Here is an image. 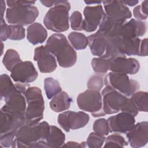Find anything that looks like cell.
Returning a JSON list of instances; mask_svg holds the SVG:
<instances>
[{
  "mask_svg": "<svg viewBox=\"0 0 148 148\" xmlns=\"http://www.w3.org/2000/svg\"><path fill=\"white\" fill-rule=\"evenodd\" d=\"M50 126L46 121L34 125L24 124L17 130L12 147H47L46 139Z\"/></svg>",
  "mask_w": 148,
  "mask_h": 148,
  "instance_id": "6da1fadb",
  "label": "cell"
},
{
  "mask_svg": "<svg viewBox=\"0 0 148 148\" xmlns=\"http://www.w3.org/2000/svg\"><path fill=\"white\" fill-rule=\"evenodd\" d=\"M148 47H147V39L145 38L141 40L140 51L138 56L146 57L147 56Z\"/></svg>",
  "mask_w": 148,
  "mask_h": 148,
  "instance_id": "60d3db41",
  "label": "cell"
},
{
  "mask_svg": "<svg viewBox=\"0 0 148 148\" xmlns=\"http://www.w3.org/2000/svg\"><path fill=\"white\" fill-rule=\"evenodd\" d=\"M15 136L16 133L14 132H9L7 134H1V146L3 147H12L15 139Z\"/></svg>",
  "mask_w": 148,
  "mask_h": 148,
  "instance_id": "8d00e7d4",
  "label": "cell"
},
{
  "mask_svg": "<svg viewBox=\"0 0 148 148\" xmlns=\"http://www.w3.org/2000/svg\"><path fill=\"white\" fill-rule=\"evenodd\" d=\"M34 60L37 62L41 73H51L57 67L56 57L45 46H40L35 49Z\"/></svg>",
  "mask_w": 148,
  "mask_h": 148,
  "instance_id": "5bb4252c",
  "label": "cell"
},
{
  "mask_svg": "<svg viewBox=\"0 0 148 148\" xmlns=\"http://www.w3.org/2000/svg\"><path fill=\"white\" fill-rule=\"evenodd\" d=\"M71 28L73 30L82 31L83 19L81 13L79 11H74L69 17Z\"/></svg>",
  "mask_w": 148,
  "mask_h": 148,
  "instance_id": "e575fe53",
  "label": "cell"
},
{
  "mask_svg": "<svg viewBox=\"0 0 148 148\" xmlns=\"http://www.w3.org/2000/svg\"><path fill=\"white\" fill-rule=\"evenodd\" d=\"M70 3L67 1H56L53 7L49 9L43 18L46 28L56 32L67 31L69 28V12Z\"/></svg>",
  "mask_w": 148,
  "mask_h": 148,
  "instance_id": "3957f363",
  "label": "cell"
},
{
  "mask_svg": "<svg viewBox=\"0 0 148 148\" xmlns=\"http://www.w3.org/2000/svg\"><path fill=\"white\" fill-rule=\"evenodd\" d=\"M19 54L13 49L6 50L2 59V63L6 69L11 72L13 68L21 62Z\"/></svg>",
  "mask_w": 148,
  "mask_h": 148,
  "instance_id": "484cf974",
  "label": "cell"
},
{
  "mask_svg": "<svg viewBox=\"0 0 148 148\" xmlns=\"http://www.w3.org/2000/svg\"><path fill=\"white\" fill-rule=\"evenodd\" d=\"M105 143L103 147H124L128 145V142L125 140L124 138L118 133L113 134L109 135L105 139Z\"/></svg>",
  "mask_w": 148,
  "mask_h": 148,
  "instance_id": "4dcf8cb0",
  "label": "cell"
},
{
  "mask_svg": "<svg viewBox=\"0 0 148 148\" xmlns=\"http://www.w3.org/2000/svg\"><path fill=\"white\" fill-rule=\"evenodd\" d=\"M104 85L103 79L98 75L91 76L87 82V86L88 89L99 91Z\"/></svg>",
  "mask_w": 148,
  "mask_h": 148,
  "instance_id": "d590c367",
  "label": "cell"
},
{
  "mask_svg": "<svg viewBox=\"0 0 148 148\" xmlns=\"http://www.w3.org/2000/svg\"><path fill=\"white\" fill-rule=\"evenodd\" d=\"M1 31H0V37L2 42L5 41L9 39V31H10V24L8 25L5 23L4 19L1 20Z\"/></svg>",
  "mask_w": 148,
  "mask_h": 148,
  "instance_id": "f35d334b",
  "label": "cell"
},
{
  "mask_svg": "<svg viewBox=\"0 0 148 148\" xmlns=\"http://www.w3.org/2000/svg\"><path fill=\"white\" fill-rule=\"evenodd\" d=\"M24 124H25L24 117H18L1 110V134L9 132L16 133L17 130Z\"/></svg>",
  "mask_w": 148,
  "mask_h": 148,
  "instance_id": "d6986e66",
  "label": "cell"
},
{
  "mask_svg": "<svg viewBox=\"0 0 148 148\" xmlns=\"http://www.w3.org/2000/svg\"><path fill=\"white\" fill-rule=\"evenodd\" d=\"M83 29L87 32L95 31L99 27L104 14V10L101 5L87 6L83 10Z\"/></svg>",
  "mask_w": 148,
  "mask_h": 148,
  "instance_id": "9a60e30c",
  "label": "cell"
},
{
  "mask_svg": "<svg viewBox=\"0 0 148 148\" xmlns=\"http://www.w3.org/2000/svg\"><path fill=\"white\" fill-rule=\"evenodd\" d=\"M130 98L138 111L147 112L148 95L146 91H136L131 96Z\"/></svg>",
  "mask_w": 148,
  "mask_h": 148,
  "instance_id": "4316f807",
  "label": "cell"
},
{
  "mask_svg": "<svg viewBox=\"0 0 148 148\" xmlns=\"http://www.w3.org/2000/svg\"><path fill=\"white\" fill-rule=\"evenodd\" d=\"M0 4H1V19H3V16H4V13H5V10L6 9V2L1 0L0 2Z\"/></svg>",
  "mask_w": 148,
  "mask_h": 148,
  "instance_id": "f6af8a7d",
  "label": "cell"
},
{
  "mask_svg": "<svg viewBox=\"0 0 148 148\" xmlns=\"http://www.w3.org/2000/svg\"><path fill=\"white\" fill-rule=\"evenodd\" d=\"M110 59L101 57L92 59L91 64L94 71L98 73H105L109 69Z\"/></svg>",
  "mask_w": 148,
  "mask_h": 148,
  "instance_id": "f546056e",
  "label": "cell"
},
{
  "mask_svg": "<svg viewBox=\"0 0 148 148\" xmlns=\"http://www.w3.org/2000/svg\"><path fill=\"white\" fill-rule=\"evenodd\" d=\"M90 120L88 114L83 112L65 111L58 116L57 121L60 127L66 132L85 127Z\"/></svg>",
  "mask_w": 148,
  "mask_h": 148,
  "instance_id": "8fae6325",
  "label": "cell"
},
{
  "mask_svg": "<svg viewBox=\"0 0 148 148\" xmlns=\"http://www.w3.org/2000/svg\"><path fill=\"white\" fill-rule=\"evenodd\" d=\"M35 1L23 5H16L8 8L6 11L5 18L11 25L25 26L33 24L39 16L38 8L34 6Z\"/></svg>",
  "mask_w": 148,
  "mask_h": 148,
  "instance_id": "5b68a950",
  "label": "cell"
},
{
  "mask_svg": "<svg viewBox=\"0 0 148 148\" xmlns=\"http://www.w3.org/2000/svg\"><path fill=\"white\" fill-rule=\"evenodd\" d=\"M47 38V32L39 23L31 24L27 29V38L29 43L35 45L43 43Z\"/></svg>",
  "mask_w": 148,
  "mask_h": 148,
  "instance_id": "44dd1931",
  "label": "cell"
},
{
  "mask_svg": "<svg viewBox=\"0 0 148 148\" xmlns=\"http://www.w3.org/2000/svg\"><path fill=\"white\" fill-rule=\"evenodd\" d=\"M120 111L129 113L132 114L135 117L138 115V112H139L137 110V109L136 108V107L135 106V105H134V103L132 102V100L131 99V98H128L127 101L125 102L124 105L121 108Z\"/></svg>",
  "mask_w": 148,
  "mask_h": 148,
  "instance_id": "74e56055",
  "label": "cell"
},
{
  "mask_svg": "<svg viewBox=\"0 0 148 148\" xmlns=\"http://www.w3.org/2000/svg\"><path fill=\"white\" fill-rule=\"evenodd\" d=\"M65 140L64 133L55 125L50 126V131L46 139L47 147H62Z\"/></svg>",
  "mask_w": 148,
  "mask_h": 148,
  "instance_id": "cb8c5ba5",
  "label": "cell"
},
{
  "mask_svg": "<svg viewBox=\"0 0 148 148\" xmlns=\"http://www.w3.org/2000/svg\"><path fill=\"white\" fill-rule=\"evenodd\" d=\"M1 80V99H5L10 94L14 92L17 87L14 84L10 77L7 74H2L0 77Z\"/></svg>",
  "mask_w": 148,
  "mask_h": 148,
  "instance_id": "f1b7e54d",
  "label": "cell"
},
{
  "mask_svg": "<svg viewBox=\"0 0 148 148\" xmlns=\"http://www.w3.org/2000/svg\"><path fill=\"white\" fill-rule=\"evenodd\" d=\"M45 47L55 57L62 68L73 66L77 61V53L64 35L56 33L47 40Z\"/></svg>",
  "mask_w": 148,
  "mask_h": 148,
  "instance_id": "7a4b0ae2",
  "label": "cell"
},
{
  "mask_svg": "<svg viewBox=\"0 0 148 148\" xmlns=\"http://www.w3.org/2000/svg\"><path fill=\"white\" fill-rule=\"evenodd\" d=\"M107 121L110 132L126 134L135 125V116L129 113L121 112L109 117Z\"/></svg>",
  "mask_w": 148,
  "mask_h": 148,
  "instance_id": "4fadbf2b",
  "label": "cell"
},
{
  "mask_svg": "<svg viewBox=\"0 0 148 148\" xmlns=\"http://www.w3.org/2000/svg\"><path fill=\"white\" fill-rule=\"evenodd\" d=\"M84 2L86 3V4H98V5H100L101 3H102V1H85Z\"/></svg>",
  "mask_w": 148,
  "mask_h": 148,
  "instance_id": "bcb514c9",
  "label": "cell"
},
{
  "mask_svg": "<svg viewBox=\"0 0 148 148\" xmlns=\"http://www.w3.org/2000/svg\"><path fill=\"white\" fill-rule=\"evenodd\" d=\"M102 111L106 114H113L121 110L128 98L111 87L105 86L102 91Z\"/></svg>",
  "mask_w": 148,
  "mask_h": 148,
  "instance_id": "9c48e42d",
  "label": "cell"
},
{
  "mask_svg": "<svg viewBox=\"0 0 148 148\" xmlns=\"http://www.w3.org/2000/svg\"><path fill=\"white\" fill-rule=\"evenodd\" d=\"M62 147H77V148H83L87 147L86 142H82L78 143L73 141H69L66 143H64Z\"/></svg>",
  "mask_w": 148,
  "mask_h": 148,
  "instance_id": "b9f144b4",
  "label": "cell"
},
{
  "mask_svg": "<svg viewBox=\"0 0 148 148\" xmlns=\"http://www.w3.org/2000/svg\"><path fill=\"white\" fill-rule=\"evenodd\" d=\"M104 15L110 20L117 24H124L131 18L132 13L129 8L121 1H104Z\"/></svg>",
  "mask_w": 148,
  "mask_h": 148,
  "instance_id": "30bf717a",
  "label": "cell"
},
{
  "mask_svg": "<svg viewBox=\"0 0 148 148\" xmlns=\"http://www.w3.org/2000/svg\"><path fill=\"white\" fill-rule=\"evenodd\" d=\"M104 84L109 86L127 97H131L139 88L138 81L130 79L125 73L110 72L103 79Z\"/></svg>",
  "mask_w": 148,
  "mask_h": 148,
  "instance_id": "8992f818",
  "label": "cell"
},
{
  "mask_svg": "<svg viewBox=\"0 0 148 148\" xmlns=\"http://www.w3.org/2000/svg\"><path fill=\"white\" fill-rule=\"evenodd\" d=\"M16 85V90L4 99L5 104L1 110L18 117H24L27 108L24 93L29 86L28 84L21 83H17Z\"/></svg>",
  "mask_w": 148,
  "mask_h": 148,
  "instance_id": "52a82bcc",
  "label": "cell"
},
{
  "mask_svg": "<svg viewBox=\"0 0 148 148\" xmlns=\"http://www.w3.org/2000/svg\"><path fill=\"white\" fill-rule=\"evenodd\" d=\"M10 77L16 83L28 84L33 82L38 76L33 63L29 61H21L10 72Z\"/></svg>",
  "mask_w": 148,
  "mask_h": 148,
  "instance_id": "7c38bea8",
  "label": "cell"
},
{
  "mask_svg": "<svg viewBox=\"0 0 148 148\" xmlns=\"http://www.w3.org/2000/svg\"><path fill=\"white\" fill-rule=\"evenodd\" d=\"M105 136L98 134L95 132H91L86 140L87 146L90 148L101 147L105 141Z\"/></svg>",
  "mask_w": 148,
  "mask_h": 148,
  "instance_id": "1f68e13d",
  "label": "cell"
},
{
  "mask_svg": "<svg viewBox=\"0 0 148 148\" xmlns=\"http://www.w3.org/2000/svg\"><path fill=\"white\" fill-rule=\"evenodd\" d=\"M139 69L140 64L135 58L122 56L110 59L109 69L110 72L135 75L139 72Z\"/></svg>",
  "mask_w": 148,
  "mask_h": 148,
  "instance_id": "2e32d148",
  "label": "cell"
},
{
  "mask_svg": "<svg viewBox=\"0 0 148 148\" xmlns=\"http://www.w3.org/2000/svg\"><path fill=\"white\" fill-rule=\"evenodd\" d=\"M141 39L139 38H124L119 36L118 50L122 56H139Z\"/></svg>",
  "mask_w": 148,
  "mask_h": 148,
  "instance_id": "ffe728a7",
  "label": "cell"
},
{
  "mask_svg": "<svg viewBox=\"0 0 148 148\" xmlns=\"http://www.w3.org/2000/svg\"><path fill=\"white\" fill-rule=\"evenodd\" d=\"M72 102V99L68 94L65 91H61L51 99L49 105L54 112H61L68 110Z\"/></svg>",
  "mask_w": 148,
  "mask_h": 148,
  "instance_id": "603a6c76",
  "label": "cell"
},
{
  "mask_svg": "<svg viewBox=\"0 0 148 148\" xmlns=\"http://www.w3.org/2000/svg\"><path fill=\"white\" fill-rule=\"evenodd\" d=\"M133 14L136 18V20L139 21H143L145 20L147 18V14L145 13L142 10L140 5L136 6L133 9Z\"/></svg>",
  "mask_w": 148,
  "mask_h": 148,
  "instance_id": "ab89813d",
  "label": "cell"
},
{
  "mask_svg": "<svg viewBox=\"0 0 148 148\" xmlns=\"http://www.w3.org/2000/svg\"><path fill=\"white\" fill-rule=\"evenodd\" d=\"M56 1H44V0H42L40 1V2L45 6L46 7H53Z\"/></svg>",
  "mask_w": 148,
  "mask_h": 148,
  "instance_id": "ee69618b",
  "label": "cell"
},
{
  "mask_svg": "<svg viewBox=\"0 0 148 148\" xmlns=\"http://www.w3.org/2000/svg\"><path fill=\"white\" fill-rule=\"evenodd\" d=\"M44 88L47 98L49 99H52L62 91L58 81L50 77L45 79Z\"/></svg>",
  "mask_w": 148,
  "mask_h": 148,
  "instance_id": "83f0119b",
  "label": "cell"
},
{
  "mask_svg": "<svg viewBox=\"0 0 148 148\" xmlns=\"http://www.w3.org/2000/svg\"><path fill=\"white\" fill-rule=\"evenodd\" d=\"M24 95L27 108L24 114L25 124L34 125L39 123L43 118L45 102L42 91L37 87H28Z\"/></svg>",
  "mask_w": 148,
  "mask_h": 148,
  "instance_id": "277c9868",
  "label": "cell"
},
{
  "mask_svg": "<svg viewBox=\"0 0 148 148\" xmlns=\"http://www.w3.org/2000/svg\"><path fill=\"white\" fill-rule=\"evenodd\" d=\"M88 45L91 54L102 58L106 50V39L103 35L95 32L88 37Z\"/></svg>",
  "mask_w": 148,
  "mask_h": 148,
  "instance_id": "7402d4cb",
  "label": "cell"
},
{
  "mask_svg": "<svg viewBox=\"0 0 148 148\" xmlns=\"http://www.w3.org/2000/svg\"><path fill=\"white\" fill-rule=\"evenodd\" d=\"M130 146L134 148L143 147L148 141V123L142 121L136 123L126 133Z\"/></svg>",
  "mask_w": 148,
  "mask_h": 148,
  "instance_id": "e0dca14e",
  "label": "cell"
},
{
  "mask_svg": "<svg viewBox=\"0 0 148 148\" xmlns=\"http://www.w3.org/2000/svg\"><path fill=\"white\" fill-rule=\"evenodd\" d=\"M92 129L95 132L103 136L108 135L110 132L107 120L103 118L96 120L94 122Z\"/></svg>",
  "mask_w": 148,
  "mask_h": 148,
  "instance_id": "d6a6232c",
  "label": "cell"
},
{
  "mask_svg": "<svg viewBox=\"0 0 148 148\" xmlns=\"http://www.w3.org/2000/svg\"><path fill=\"white\" fill-rule=\"evenodd\" d=\"M121 2L125 5H128L130 6H134L136 5H137L139 2L138 1H135V0H125V1H121Z\"/></svg>",
  "mask_w": 148,
  "mask_h": 148,
  "instance_id": "7bdbcfd3",
  "label": "cell"
},
{
  "mask_svg": "<svg viewBox=\"0 0 148 148\" xmlns=\"http://www.w3.org/2000/svg\"><path fill=\"white\" fill-rule=\"evenodd\" d=\"M1 55L3 54V42L1 41Z\"/></svg>",
  "mask_w": 148,
  "mask_h": 148,
  "instance_id": "7dc6e473",
  "label": "cell"
},
{
  "mask_svg": "<svg viewBox=\"0 0 148 148\" xmlns=\"http://www.w3.org/2000/svg\"><path fill=\"white\" fill-rule=\"evenodd\" d=\"M25 28L21 25L10 24L9 39L13 40H22L25 38Z\"/></svg>",
  "mask_w": 148,
  "mask_h": 148,
  "instance_id": "836d02e7",
  "label": "cell"
},
{
  "mask_svg": "<svg viewBox=\"0 0 148 148\" xmlns=\"http://www.w3.org/2000/svg\"><path fill=\"white\" fill-rule=\"evenodd\" d=\"M68 38L71 46L77 50L85 49L88 45V38L80 32H71L68 35Z\"/></svg>",
  "mask_w": 148,
  "mask_h": 148,
  "instance_id": "d4e9b609",
  "label": "cell"
},
{
  "mask_svg": "<svg viewBox=\"0 0 148 148\" xmlns=\"http://www.w3.org/2000/svg\"><path fill=\"white\" fill-rule=\"evenodd\" d=\"M147 31L145 22L131 18L121 25L119 36L124 38H135L143 36Z\"/></svg>",
  "mask_w": 148,
  "mask_h": 148,
  "instance_id": "ac0fdd59",
  "label": "cell"
},
{
  "mask_svg": "<svg viewBox=\"0 0 148 148\" xmlns=\"http://www.w3.org/2000/svg\"><path fill=\"white\" fill-rule=\"evenodd\" d=\"M76 101L80 109L91 113L93 117L105 115L102 111V95L99 91L87 89L77 95Z\"/></svg>",
  "mask_w": 148,
  "mask_h": 148,
  "instance_id": "ba28073f",
  "label": "cell"
}]
</instances>
